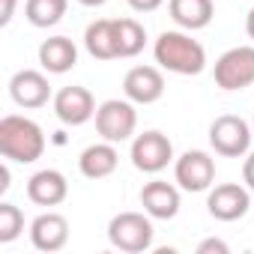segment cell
I'll use <instances>...</instances> for the list:
<instances>
[{"instance_id":"1","label":"cell","mask_w":254,"mask_h":254,"mask_svg":"<svg viewBox=\"0 0 254 254\" xmlns=\"http://www.w3.org/2000/svg\"><path fill=\"white\" fill-rule=\"evenodd\" d=\"M0 153H3V159H12L18 165H30L42 159L45 135L39 129V123H33L30 117H18V114L3 117L0 120Z\"/></svg>"},{"instance_id":"2","label":"cell","mask_w":254,"mask_h":254,"mask_svg":"<svg viewBox=\"0 0 254 254\" xmlns=\"http://www.w3.org/2000/svg\"><path fill=\"white\" fill-rule=\"evenodd\" d=\"M156 63L174 75H200L206 66V51L197 39H191L189 33L180 30H165L156 39Z\"/></svg>"},{"instance_id":"3","label":"cell","mask_w":254,"mask_h":254,"mask_svg":"<svg viewBox=\"0 0 254 254\" xmlns=\"http://www.w3.org/2000/svg\"><path fill=\"white\" fill-rule=\"evenodd\" d=\"M153 221L144 212H120L108 224V239L126 254H141L153 245Z\"/></svg>"},{"instance_id":"4","label":"cell","mask_w":254,"mask_h":254,"mask_svg":"<svg viewBox=\"0 0 254 254\" xmlns=\"http://www.w3.org/2000/svg\"><path fill=\"white\" fill-rule=\"evenodd\" d=\"M135 126H138V111L135 102L129 99H108L96 111V132L111 144L129 141L135 135Z\"/></svg>"},{"instance_id":"5","label":"cell","mask_w":254,"mask_h":254,"mask_svg":"<svg viewBox=\"0 0 254 254\" xmlns=\"http://www.w3.org/2000/svg\"><path fill=\"white\" fill-rule=\"evenodd\" d=\"M209 144L224 159H242L251 150V126L242 117L221 114L209 126Z\"/></svg>"},{"instance_id":"6","label":"cell","mask_w":254,"mask_h":254,"mask_svg":"<svg viewBox=\"0 0 254 254\" xmlns=\"http://www.w3.org/2000/svg\"><path fill=\"white\" fill-rule=\"evenodd\" d=\"M215 84L221 90H245L254 84V48L236 45L215 60Z\"/></svg>"},{"instance_id":"7","label":"cell","mask_w":254,"mask_h":254,"mask_svg":"<svg viewBox=\"0 0 254 254\" xmlns=\"http://www.w3.org/2000/svg\"><path fill=\"white\" fill-rule=\"evenodd\" d=\"M174 144L162 132H144L132 141V165L144 174H159L171 165Z\"/></svg>"},{"instance_id":"8","label":"cell","mask_w":254,"mask_h":254,"mask_svg":"<svg viewBox=\"0 0 254 254\" xmlns=\"http://www.w3.org/2000/svg\"><path fill=\"white\" fill-rule=\"evenodd\" d=\"M174 177H177L180 189H186V191H206L215 180V162L203 150H189L177 159Z\"/></svg>"},{"instance_id":"9","label":"cell","mask_w":254,"mask_h":254,"mask_svg":"<svg viewBox=\"0 0 254 254\" xmlns=\"http://www.w3.org/2000/svg\"><path fill=\"white\" fill-rule=\"evenodd\" d=\"M96 111H99L96 108V99H93V93L87 87L72 84V87H63L54 96V114L66 126H84L87 120L96 117Z\"/></svg>"},{"instance_id":"10","label":"cell","mask_w":254,"mask_h":254,"mask_svg":"<svg viewBox=\"0 0 254 254\" xmlns=\"http://www.w3.org/2000/svg\"><path fill=\"white\" fill-rule=\"evenodd\" d=\"M248 206H251L248 186H239V183H221L206 197V209L218 221H236L248 212Z\"/></svg>"},{"instance_id":"11","label":"cell","mask_w":254,"mask_h":254,"mask_svg":"<svg viewBox=\"0 0 254 254\" xmlns=\"http://www.w3.org/2000/svg\"><path fill=\"white\" fill-rule=\"evenodd\" d=\"M123 93L135 105H153L165 93V75L156 66H135V69L126 72Z\"/></svg>"},{"instance_id":"12","label":"cell","mask_w":254,"mask_h":254,"mask_svg":"<svg viewBox=\"0 0 254 254\" xmlns=\"http://www.w3.org/2000/svg\"><path fill=\"white\" fill-rule=\"evenodd\" d=\"M9 96L21 108H42L51 99V84L42 72L36 69H21L9 81Z\"/></svg>"},{"instance_id":"13","label":"cell","mask_w":254,"mask_h":254,"mask_svg":"<svg viewBox=\"0 0 254 254\" xmlns=\"http://www.w3.org/2000/svg\"><path fill=\"white\" fill-rule=\"evenodd\" d=\"M30 242L39 251H60L69 242V221L60 212H42L30 224Z\"/></svg>"},{"instance_id":"14","label":"cell","mask_w":254,"mask_h":254,"mask_svg":"<svg viewBox=\"0 0 254 254\" xmlns=\"http://www.w3.org/2000/svg\"><path fill=\"white\" fill-rule=\"evenodd\" d=\"M69 194V183L60 171L54 168H45V171H36L30 180H27V197L36 203V206H57L63 203Z\"/></svg>"},{"instance_id":"15","label":"cell","mask_w":254,"mask_h":254,"mask_svg":"<svg viewBox=\"0 0 254 254\" xmlns=\"http://www.w3.org/2000/svg\"><path fill=\"white\" fill-rule=\"evenodd\" d=\"M141 206L150 218L168 221L180 212V191H177V186H171L165 180H153L141 189Z\"/></svg>"},{"instance_id":"16","label":"cell","mask_w":254,"mask_h":254,"mask_svg":"<svg viewBox=\"0 0 254 254\" xmlns=\"http://www.w3.org/2000/svg\"><path fill=\"white\" fill-rule=\"evenodd\" d=\"M39 63L51 75H63L78 63V48L69 36H51L39 45Z\"/></svg>"},{"instance_id":"17","label":"cell","mask_w":254,"mask_h":254,"mask_svg":"<svg viewBox=\"0 0 254 254\" xmlns=\"http://www.w3.org/2000/svg\"><path fill=\"white\" fill-rule=\"evenodd\" d=\"M117 162H120V156H117L114 144L105 141V144L87 147L81 153V159H78V168H81V174L87 180H105V177H111L117 171Z\"/></svg>"},{"instance_id":"18","label":"cell","mask_w":254,"mask_h":254,"mask_svg":"<svg viewBox=\"0 0 254 254\" xmlns=\"http://www.w3.org/2000/svg\"><path fill=\"white\" fill-rule=\"evenodd\" d=\"M84 45H87L90 57H96V60H114V57H120L117 54V21H111V18L93 21L87 27V33H84Z\"/></svg>"},{"instance_id":"19","label":"cell","mask_w":254,"mask_h":254,"mask_svg":"<svg viewBox=\"0 0 254 254\" xmlns=\"http://www.w3.org/2000/svg\"><path fill=\"white\" fill-rule=\"evenodd\" d=\"M171 18L183 30H200L212 21V0H171Z\"/></svg>"},{"instance_id":"20","label":"cell","mask_w":254,"mask_h":254,"mask_svg":"<svg viewBox=\"0 0 254 254\" xmlns=\"http://www.w3.org/2000/svg\"><path fill=\"white\" fill-rule=\"evenodd\" d=\"M69 0H27L24 3V15L33 27H54L63 21Z\"/></svg>"},{"instance_id":"21","label":"cell","mask_w":254,"mask_h":254,"mask_svg":"<svg viewBox=\"0 0 254 254\" xmlns=\"http://www.w3.org/2000/svg\"><path fill=\"white\" fill-rule=\"evenodd\" d=\"M147 45V30L135 18H117V54L120 57H135Z\"/></svg>"},{"instance_id":"22","label":"cell","mask_w":254,"mask_h":254,"mask_svg":"<svg viewBox=\"0 0 254 254\" xmlns=\"http://www.w3.org/2000/svg\"><path fill=\"white\" fill-rule=\"evenodd\" d=\"M24 230V212L15 203H0V242H12Z\"/></svg>"},{"instance_id":"23","label":"cell","mask_w":254,"mask_h":254,"mask_svg":"<svg viewBox=\"0 0 254 254\" xmlns=\"http://www.w3.org/2000/svg\"><path fill=\"white\" fill-rule=\"evenodd\" d=\"M230 248H227V242H221V239H203L200 245H197V254H227Z\"/></svg>"},{"instance_id":"24","label":"cell","mask_w":254,"mask_h":254,"mask_svg":"<svg viewBox=\"0 0 254 254\" xmlns=\"http://www.w3.org/2000/svg\"><path fill=\"white\" fill-rule=\"evenodd\" d=\"M162 3H165V0H129V6L135 12H156Z\"/></svg>"},{"instance_id":"25","label":"cell","mask_w":254,"mask_h":254,"mask_svg":"<svg viewBox=\"0 0 254 254\" xmlns=\"http://www.w3.org/2000/svg\"><path fill=\"white\" fill-rule=\"evenodd\" d=\"M242 180H245L248 191H254V150L248 153V159H245V165H242Z\"/></svg>"},{"instance_id":"26","label":"cell","mask_w":254,"mask_h":254,"mask_svg":"<svg viewBox=\"0 0 254 254\" xmlns=\"http://www.w3.org/2000/svg\"><path fill=\"white\" fill-rule=\"evenodd\" d=\"M0 3H3V9H0V24H9L12 21V15H15V0H0Z\"/></svg>"},{"instance_id":"27","label":"cell","mask_w":254,"mask_h":254,"mask_svg":"<svg viewBox=\"0 0 254 254\" xmlns=\"http://www.w3.org/2000/svg\"><path fill=\"white\" fill-rule=\"evenodd\" d=\"M9 189V168L3 165V168H0V191H6Z\"/></svg>"},{"instance_id":"28","label":"cell","mask_w":254,"mask_h":254,"mask_svg":"<svg viewBox=\"0 0 254 254\" xmlns=\"http://www.w3.org/2000/svg\"><path fill=\"white\" fill-rule=\"evenodd\" d=\"M245 33L254 39V6H251V12H248V18H245Z\"/></svg>"},{"instance_id":"29","label":"cell","mask_w":254,"mask_h":254,"mask_svg":"<svg viewBox=\"0 0 254 254\" xmlns=\"http://www.w3.org/2000/svg\"><path fill=\"white\" fill-rule=\"evenodd\" d=\"M81 6H102V3H108V0H78Z\"/></svg>"},{"instance_id":"30","label":"cell","mask_w":254,"mask_h":254,"mask_svg":"<svg viewBox=\"0 0 254 254\" xmlns=\"http://www.w3.org/2000/svg\"><path fill=\"white\" fill-rule=\"evenodd\" d=\"M251 126H254V120H251Z\"/></svg>"}]
</instances>
